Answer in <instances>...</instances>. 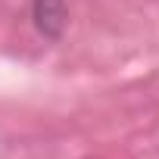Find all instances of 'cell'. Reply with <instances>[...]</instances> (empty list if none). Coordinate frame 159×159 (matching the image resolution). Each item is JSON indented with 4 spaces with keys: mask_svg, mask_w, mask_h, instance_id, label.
<instances>
[{
    "mask_svg": "<svg viewBox=\"0 0 159 159\" xmlns=\"http://www.w3.org/2000/svg\"><path fill=\"white\" fill-rule=\"evenodd\" d=\"M34 19H38V28L44 34H59L62 25H66V7L62 0H34Z\"/></svg>",
    "mask_w": 159,
    "mask_h": 159,
    "instance_id": "obj_1",
    "label": "cell"
}]
</instances>
